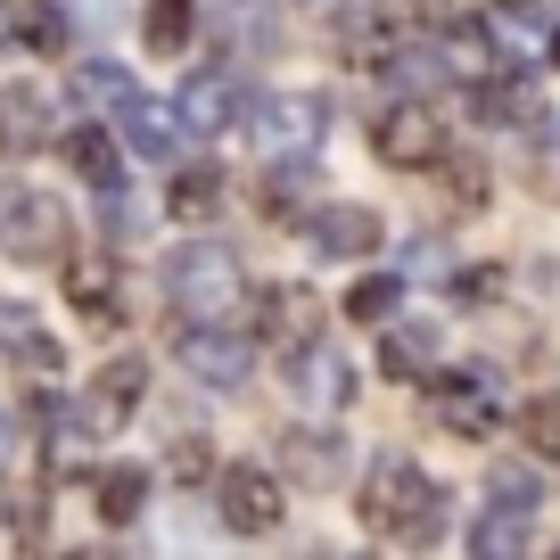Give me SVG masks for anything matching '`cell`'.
Instances as JSON below:
<instances>
[{
  "mask_svg": "<svg viewBox=\"0 0 560 560\" xmlns=\"http://www.w3.org/2000/svg\"><path fill=\"white\" fill-rule=\"evenodd\" d=\"M247 140H256L264 165H305L330 140V100L322 91H280V100H264L247 116Z\"/></svg>",
  "mask_w": 560,
  "mask_h": 560,
  "instance_id": "cell-3",
  "label": "cell"
},
{
  "mask_svg": "<svg viewBox=\"0 0 560 560\" xmlns=\"http://www.w3.org/2000/svg\"><path fill=\"white\" fill-rule=\"evenodd\" d=\"M470 107H478V124H520L527 107H520V91L511 83H487V91H470Z\"/></svg>",
  "mask_w": 560,
  "mask_h": 560,
  "instance_id": "cell-34",
  "label": "cell"
},
{
  "mask_svg": "<svg viewBox=\"0 0 560 560\" xmlns=\"http://www.w3.org/2000/svg\"><path fill=\"white\" fill-rule=\"evenodd\" d=\"M67 91H74V107H83V116H116V107L132 100V74H124L116 58H83V67L67 74Z\"/></svg>",
  "mask_w": 560,
  "mask_h": 560,
  "instance_id": "cell-20",
  "label": "cell"
},
{
  "mask_svg": "<svg viewBox=\"0 0 560 560\" xmlns=\"http://www.w3.org/2000/svg\"><path fill=\"white\" fill-rule=\"evenodd\" d=\"M305 182H314L305 165H272V190H264V214H272V223H280V214H298V207H305Z\"/></svg>",
  "mask_w": 560,
  "mask_h": 560,
  "instance_id": "cell-31",
  "label": "cell"
},
{
  "mask_svg": "<svg viewBox=\"0 0 560 560\" xmlns=\"http://www.w3.org/2000/svg\"><path fill=\"white\" fill-rule=\"evenodd\" d=\"M305 240H314V256L354 264V256L380 247V214L371 207H322V214H305Z\"/></svg>",
  "mask_w": 560,
  "mask_h": 560,
  "instance_id": "cell-14",
  "label": "cell"
},
{
  "mask_svg": "<svg viewBox=\"0 0 560 560\" xmlns=\"http://www.w3.org/2000/svg\"><path fill=\"white\" fill-rule=\"evenodd\" d=\"M487 511H503V520H536V511H544V462L536 454L487 462Z\"/></svg>",
  "mask_w": 560,
  "mask_h": 560,
  "instance_id": "cell-16",
  "label": "cell"
},
{
  "mask_svg": "<svg viewBox=\"0 0 560 560\" xmlns=\"http://www.w3.org/2000/svg\"><path fill=\"white\" fill-rule=\"evenodd\" d=\"M552 58H560V34H552Z\"/></svg>",
  "mask_w": 560,
  "mask_h": 560,
  "instance_id": "cell-41",
  "label": "cell"
},
{
  "mask_svg": "<svg viewBox=\"0 0 560 560\" xmlns=\"http://www.w3.org/2000/svg\"><path fill=\"white\" fill-rule=\"evenodd\" d=\"M330 34H338V58H363V67H380V58L396 50V42L380 34V9H371V0H347L330 18Z\"/></svg>",
  "mask_w": 560,
  "mask_h": 560,
  "instance_id": "cell-22",
  "label": "cell"
},
{
  "mask_svg": "<svg viewBox=\"0 0 560 560\" xmlns=\"http://www.w3.org/2000/svg\"><path fill=\"white\" fill-rule=\"evenodd\" d=\"M404 18H420V25H454L462 18V0H396Z\"/></svg>",
  "mask_w": 560,
  "mask_h": 560,
  "instance_id": "cell-35",
  "label": "cell"
},
{
  "mask_svg": "<svg viewBox=\"0 0 560 560\" xmlns=\"http://www.w3.org/2000/svg\"><path fill=\"white\" fill-rule=\"evenodd\" d=\"M34 544H42V511L9 503V511H0V552H34Z\"/></svg>",
  "mask_w": 560,
  "mask_h": 560,
  "instance_id": "cell-33",
  "label": "cell"
},
{
  "mask_svg": "<svg viewBox=\"0 0 560 560\" xmlns=\"http://www.w3.org/2000/svg\"><path fill=\"white\" fill-rule=\"evenodd\" d=\"M289 387H298L314 412H330V404H354V363H347L338 347H322V338H314V347H298V380H289Z\"/></svg>",
  "mask_w": 560,
  "mask_h": 560,
  "instance_id": "cell-18",
  "label": "cell"
},
{
  "mask_svg": "<svg viewBox=\"0 0 560 560\" xmlns=\"http://www.w3.org/2000/svg\"><path fill=\"white\" fill-rule=\"evenodd\" d=\"M149 511V470H107L100 478V520L107 527H132Z\"/></svg>",
  "mask_w": 560,
  "mask_h": 560,
  "instance_id": "cell-27",
  "label": "cell"
},
{
  "mask_svg": "<svg viewBox=\"0 0 560 560\" xmlns=\"http://www.w3.org/2000/svg\"><path fill=\"white\" fill-rule=\"evenodd\" d=\"M58 149H67V165L91 182V190H116V182H124V158H116V140H107L100 124H74Z\"/></svg>",
  "mask_w": 560,
  "mask_h": 560,
  "instance_id": "cell-21",
  "label": "cell"
},
{
  "mask_svg": "<svg viewBox=\"0 0 560 560\" xmlns=\"http://www.w3.org/2000/svg\"><path fill=\"white\" fill-rule=\"evenodd\" d=\"M0 354L25 363L34 380H58V371H67V347H58V338L34 322V305H18V298H0Z\"/></svg>",
  "mask_w": 560,
  "mask_h": 560,
  "instance_id": "cell-13",
  "label": "cell"
},
{
  "mask_svg": "<svg viewBox=\"0 0 560 560\" xmlns=\"http://www.w3.org/2000/svg\"><path fill=\"white\" fill-rule=\"evenodd\" d=\"M214 207H223V174H214V165H182L174 190H165V214H174V223H207Z\"/></svg>",
  "mask_w": 560,
  "mask_h": 560,
  "instance_id": "cell-23",
  "label": "cell"
},
{
  "mask_svg": "<svg viewBox=\"0 0 560 560\" xmlns=\"http://www.w3.org/2000/svg\"><path fill=\"white\" fill-rule=\"evenodd\" d=\"M527 445H536V462H560V396L527 404Z\"/></svg>",
  "mask_w": 560,
  "mask_h": 560,
  "instance_id": "cell-29",
  "label": "cell"
},
{
  "mask_svg": "<svg viewBox=\"0 0 560 560\" xmlns=\"http://www.w3.org/2000/svg\"><path fill=\"white\" fill-rule=\"evenodd\" d=\"M240 264H231V247H214V240H190V247H174L165 256V298L182 305L190 322H223L231 305H240Z\"/></svg>",
  "mask_w": 560,
  "mask_h": 560,
  "instance_id": "cell-2",
  "label": "cell"
},
{
  "mask_svg": "<svg viewBox=\"0 0 560 560\" xmlns=\"http://www.w3.org/2000/svg\"><path fill=\"white\" fill-rule=\"evenodd\" d=\"M0 42H9V18H0Z\"/></svg>",
  "mask_w": 560,
  "mask_h": 560,
  "instance_id": "cell-40",
  "label": "cell"
},
{
  "mask_svg": "<svg viewBox=\"0 0 560 560\" xmlns=\"http://www.w3.org/2000/svg\"><path fill=\"white\" fill-rule=\"evenodd\" d=\"M438 363H445V330L438 322H387V338H380V371L387 380H429Z\"/></svg>",
  "mask_w": 560,
  "mask_h": 560,
  "instance_id": "cell-15",
  "label": "cell"
},
{
  "mask_svg": "<svg viewBox=\"0 0 560 560\" xmlns=\"http://www.w3.org/2000/svg\"><path fill=\"white\" fill-rule=\"evenodd\" d=\"M67 247H74L67 198H50V190L9 198V214H0V256H9V264H58Z\"/></svg>",
  "mask_w": 560,
  "mask_h": 560,
  "instance_id": "cell-4",
  "label": "cell"
},
{
  "mask_svg": "<svg viewBox=\"0 0 560 560\" xmlns=\"http://www.w3.org/2000/svg\"><path fill=\"white\" fill-rule=\"evenodd\" d=\"M280 470H223V520L240 536H272L280 527Z\"/></svg>",
  "mask_w": 560,
  "mask_h": 560,
  "instance_id": "cell-12",
  "label": "cell"
},
{
  "mask_svg": "<svg viewBox=\"0 0 560 560\" xmlns=\"http://www.w3.org/2000/svg\"><path fill=\"white\" fill-rule=\"evenodd\" d=\"M140 34H149V50H190L198 34V0H149V18H140Z\"/></svg>",
  "mask_w": 560,
  "mask_h": 560,
  "instance_id": "cell-26",
  "label": "cell"
},
{
  "mask_svg": "<svg viewBox=\"0 0 560 560\" xmlns=\"http://www.w3.org/2000/svg\"><path fill=\"white\" fill-rule=\"evenodd\" d=\"M396 305H404V280L396 272H371V280H354V289H347V322H396Z\"/></svg>",
  "mask_w": 560,
  "mask_h": 560,
  "instance_id": "cell-28",
  "label": "cell"
},
{
  "mask_svg": "<svg viewBox=\"0 0 560 560\" xmlns=\"http://www.w3.org/2000/svg\"><path fill=\"white\" fill-rule=\"evenodd\" d=\"M264 338H272L280 354H298V347H314L322 338V322H330V305L305 289V280H280V289H264Z\"/></svg>",
  "mask_w": 560,
  "mask_h": 560,
  "instance_id": "cell-10",
  "label": "cell"
},
{
  "mask_svg": "<svg viewBox=\"0 0 560 560\" xmlns=\"http://www.w3.org/2000/svg\"><path fill=\"white\" fill-rule=\"evenodd\" d=\"M371 140H380V158H387V165H404V174H412V165H445V124L429 116L420 100L387 107V116H380V132H371Z\"/></svg>",
  "mask_w": 560,
  "mask_h": 560,
  "instance_id": "cell-9",
  "label": "cell"
},
{
  "mask_svg": "<svg viewBox=\"0 0 560 560\" xmlns=\"http://www.w3.org/2000/svg\"><path fill=\"white\" fill-rule=\"evenodd\" d=\"M174 363L190 371L198 387H247V371H256V338L223 330V322H190V330L174 338Z\"/></svg>",
  "mask_w": 560,
  "mask_h": 560,
  "instance_id": "cell-5",
  "label": "cell"
},
{
  "mask_svg": "<svg viewBox=\"0 0 560 560\" xmlns=\"http://www.w3.org/2000/svg\"><path fill=\"white\" fill-rule=\"evenodd\" d=\"M140 396H149V363H132V354L107 363L100 380H83V429L91 438H116L124 420L140 412Z\"/></svg>",
  "mask_w": 560,
  "mask_h": 560,
  "instance_id": "cell-7",
  "label": "cell"
},
{
  "mask_svg": "<svg viewBox=\"0 0 560 560\" xmlns=\"http://www.w3.org/2000/svg\"><path fill=\"white\" fill-rule=\"evenodd\" d=\"M9 42L58 58V50H67V9H50V0H18V9H9Z\"/></svg>",
  "mask_w": 560,
  "mask_h": 560,
  "instance_id": "cell-24",
  "label": "cell"
},
{
  "mask_svg": "<svg viewBox=\"0 0 560 560\" xmlns=\"http://www.w3.org/2000/svg\"><path fill=\"white\" fill-rule=\"evenodd\" d=\"M462 298H503V272H487V264H478V272H462Z\"/></svg>",
  "mask_w": 560,
  "mask_h": 560,
  "instance_id": "cell-36",
  "label": "cell"
},
{
  "mask_svg": "<svg viewBox=\"0 0 560 560\" xmlns=\"http://www.w3.org/2000/svg\"><path fill=\"white\" fill-rule=\"evenodd\" d=\"M354 470V445L338 429H289L280 438V478H298V487H347Z\"/></svg>",
  "mask_w": 560,
  "mask_h": 560,
  "instance_id": "cell-8",
  "label": "cell"
},
{
  "mask_svg": "<svg viewBox=\"0 0 560 560\" xmlns=\"http://www.w3.org/2000/svg\"><path fill=\"white\" fill-rule=\"evenodd\" d=\"M174 478H207V454H198V438H182V454H174Z\"/></svg>",
  "mask_w": 560,
  "mask_h": 560,
  "instance_id": "cell-37",
  "label": "cell"
},
{
  "mask_svg": "<svg viewBox=\"0 0 560 560\" xmlns=\"http://www.w3.org/2000/svg\"><path fill=\"white\" fill-rule=\"evenodd\" d=\"M174 116L190 124V132H214V124H231V116H240V74H231V67H198L190 83H182Z\"/></svg>",
  "mask_w": 560,
  "mask_h": 560,
  "instance_id": "cell-17",
  "label": "cell"
},
{
  "mask_svg": "<svg viewBox=\"0 0 560 560\" xmlns=\"http://www.w3.org/2000/svg\"><path fill=\"white\" fill-rule=\"evenodd\" d=\"M124 140H132L140 158H174V107H149V100H124Z\"/></svg>",
  "mask_w": 560,
  "mask_h": 560,
  "instance_id": "cell-25",
  "label": "cell"
},
{
  "mask_svg": "<svg viewBox=\"0 0 560 560\" xmlns=\"http://www.w3.org/2000/svg\"><path fill=\"white\" fill-rule=\"evenodd\" d=\"M9 198H18V190H9V182H0V214H9Z\"/></svg>",
  "mask_w": 560,
  "mask_h": 560,
  "instance_id": "cell-39",
  "label": "cell"
},
{
  "mask_svg": "<svg viewBox=\"0 0 560 560\" xmlns=\"http://www.w3.org/2000/svg\"><path fill=\"white\" fill-rule=\"evenodd\" d=\"M429 404H438V420L454 438H494V420H503V380H494L487 363L445 371V380H429Z\"/></svg>",
  "mask_w": 560,
  "mask_h": 560,
  "instance_id": "cell-6",
  "label": "cell"
},
{
  "mask_svg": "<svg viewBox=\"0 0 560 560\" xmlns=\"http://www.w3.org/2000/svg\"><path fill=\"white\" fill-rule=\"evenodd\" d=\"M363 527L387 544H438L445 536V494L412 470V454H380L363 478Z\"/></svg>",
  "mask_w": 560,
  "mask_h": 560,
  "instance_id": "cell-1",
  "label": "cell"
},
{
  "mask_svg": "<svg viewBox=\"0 0 560 560\" xmlns=\"http://www.w3.org/2000/svg\"><path fill=\"white\" fill-rule=\"evenodd\" d=\"M58 280H67V305H74L83 322H100V330H116V322H124V280H116V256H100V247H91V256H74Z\"/></svg>",
  "mask_w": 560,
  "mask_h": 560,
  "instance_id": "cell-11",
  "label": "cell"
},
{
  "mask_svg": "<svg viewBox=\"0 0 560 560\" xmlns=\"http://www.w3.org/2000/svg\"><path fill=\"white\" fill-rule=\"evenodd\" d=\"M520 544H527V520H503V511H494V520H478L470 527V552H520Z\"/></svg>",
  "mask_w": 560,
  "mask_h": 560,
  "instance_id": "cell-32",
  "label": "cell"
},
{
  "mask_svg": "<svg viewBox=\"0 0 560 560\" xmlns=\"http://www.w3.org/2000/svg\"><path fill=\"white\" fill-rule=\"evenodd\" d=\"M42 140H50V100H42L34 83H9L0 91V149H42Z\"/></svg>",
  "mask_w": 560,
  "mask_h": 560,
  "instance_id": "cell-19",
  "label": "cell"
},
{
  "mask_svg": "<svg viewBox=\"0 0 560 560\" xmlns=\"http://www.w3.org/2000/svg\"><path fill=\"white\" fill-rule=\"evenodd\" d=\"M387 74H396L404 91H429V83H445V58L438 50H404V58H380Z\"/></svg>",
  "mask_w": 560,
  "mask_h": 560,
  "instance_id": "cell-30",
  "label": "cell"
},
{
  "mask_svg": "<svg viewBox=\"0 0 560 560\" xmlns=\"http://www.w3.org/2000/svg\"><path fill=\"white\" fill-rule=\"evenodd\" d=\"M9 454H18V420L0 412V470H9Z\"/></svg>",
  "mask_w": 560,
  "mask_h": 560,
  "instance_id": "cell-38",
  "label": "cell"
}]
</instances>
